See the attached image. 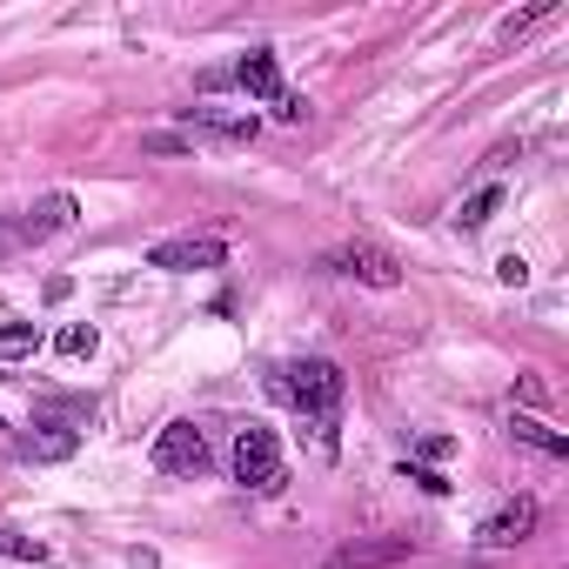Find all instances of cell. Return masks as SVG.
Listing matches in <instances>:
<instances>
[{"label": "cell", "instance_id": "cell-1", "mask_svg": "<svg viewBox=\"0 0 569 569\" xmlns=\"http://www.w3.org/2000/svg\"><path fill=\"white\" fill-rule=\"evenodd\" d=\"M274 396H281V402H296L302 416H316V422L329 429L336 409H342V369H336L329 356H309V362H296V369H281Z\"/></svg>", "mask_w": 569, "mask_h": 569}, {"label": "cell", "instance_id": "cell-2", "mask_svg": "<svg viewBox=\"0 0 569 569\" xmlns=\"http://www.w3.org/2000/svg\"><path fill=\"white\" fill-rule=\"evenodd\" d=\"M234 482L241 489H274L281 482V442H274V429H261V422H248V429H234Z\"/></svg>", "mask_w": 569, "mask_h": 569}, {"label": "cell", "instance_id": "cell-3", "mask_svg": "<svg viewBox=\"0 0 569 569\" xmlns=\"http://www.w3.org/2000/svg\"><path fill=\"white\" fill-rule=\"evenodd\" d=\"M74 228V194H41L34 208H21V214H8V234H14V254H28V248H41V241H54V234H68Z\"/></svg>", "mask_w": 569, "mask_h": 569}, {"label": "cell", "instance_id": "cell-4", "mask_svg": "<svg viewBox=\"0 0 569 569\" xmlns=\"http://www.w3.org/2000/svg\"><path fill=\"white\" fill-rule=\"evenodd\" d=\"M208 462H214V449H208V436L194 422H168L154 436V469L161 476H208Z\"/></svg>", "mask_w": 569, "mask_h": 569}, {"label": "cell", "instance_id": "cell-5", "mask_svg": "<svg viewBox=\"0 0 569 569\" xmlns=\"http://www.w3.org/2000/svg\"><path fill=\"white\" fill-rule=\"evenodd\" d=\"M329 268H336V274H349V281H369V289H396V281H402L396 254H389V248H376V241H349L342 254H329Z\"/></svg>", "mask_w": 569, "mask_h": 569}, {"label": "cell", "instance_id": "cell-6", "mask_svg": "<svg viewBox=\"0 0 569 569\" xmlns=\"http://www.w3.org/2000/svg\"><path fill=\"white\" fill-rule=\"evenodd\" d=\"M221 254H228L221 234H181V241H154V248H148V268L188 274V268H221Z\"/></svg>", "mask_w": 569, "mask_h": 569}, {"label": "cell", "instance_id": "cell-7", "mask_svg": "<svg viewBox=\"0 0 569 569\" xmlns=\"http://www.w3.org/2000/svg\"><path fill=\"white\" fill-rule=\"evenodd\" d=\"M529 529H536V502L516 496V502H502V509L476 529V542H482V549H509V542H529Z\"/></svg>", "mask_w": 569, "mask_h": 569}, {"label": "cell", "instance_id": "cell-8", "mask_svg": "<svg viewBox=\"0 0 569 569\" xmlns=\"http://www.w3.org/2000/svg\"><path fill=\"white\" fill-rule=\"evenodd\" d=\"M234 81H241V88H248L254 101H268V108H274L281 94H289V88H281V68H274V54H268V48H254V54H241V68H234Z\"/></svg>", "mask_w": 569, "mask_h": 569}, {"label": "cell", "instance_id": "cell-9", "mask_svg": "<svg viewBox=\"0 0 569 569\" xmlns=\"http://www.w3.org/2000/svg\"><path fill=\"white\" fill-rule=\"evenodd\" d=\"M509 436L529 442V449H542V456H569V436H556V429L536 422V416H509Z\"/></svg>", "mask_w": 569, "mask_h": 569}, {"label": "cell", "instance_id": "cell-10", "mask_svg": "<svg viewBox=\"0 0 569 569\" xmlns=\"http://www.w3.org/2000/svg\"><path fill=\"white\" fill-rule=\"evenodd\" d=\"M188 121L201 134H221V141H254V114H208V108H194Z\"/></svg>", "mask_w": 569, "mask_h": 569}, {"label": "cell", "instance_id": "cell-11", "mask_svg": "<svg viewBox=\"0 0 569 569\" xmlns=\"http://www.w3.org/2000/svg\"><path fill=\"white\" fill-rule=\"evenodd\" d=\"M21 456H34V462H54V456H74V429H61V436H28V442H21Z\"/></svg>", "mask_w": 569, "mask_h": 569}, {"label": "cell", "instance_id": "cell-12", "mask_svg": "<svg viewBox=\"0 0 569 569\" xmlns=\"http://www.w3.org/2000/svg\"><path fill=\"white\" fill-rule=\"evenodd\" d=\"M496 201H502V188H482L476 201H462V214H456V228H482V221L496 214Z\"/></svg>", "mask_w": 569, "mask_h": 569}, {"label": "cell", "instance_id": "cell-13", "mask_svg": "<svg viewBox=\"0 0 569 569\" xmlns=\"http://www.w3.org/2000/svg\"><path fill=\"white\" fill-rule=\"evenodd\" d=\"M54 349H61V356H94V329H88V322H68V329L54 336Z\"/></svg>", "mask_w": 569, "mask_h": 569}, {"label": "cell", "instance_id": "cell-14", "mask_svg": "<svg viewBox=\"0 0 569 569\" xmlns=\"http://www.w3.org/2000/svg\"><path fill=\"white\" fill-rule=\"evenodd\" d=\"M0 556H21V562H48V549L34 536H14V529H0Z\"/></svg>", "mask_w": 569, "mask_h": 569}, {"label": "cell", "instance_id": "cell-15", "mask_svg": "<svg viewBox=\"0 0 569 569\" xmlns=\"http://www.w3.org/2000/svg\"><path fill=\"white\" fill-rule=\"evenodd\" d=\"M496 274L509 281V289H522V281H529V261H522V254H502V261H496Z\"/></svg>", "mask_w": 569, "mask_h": 569}, {"label": "cell", "instance_id": "cell-16", "mask_svg": "<svg viewBox=\"0 0 569 569\" xmlns=\"http://www.w3.org/2000/svg\"><path fill=\"white\" fill-rule=\"evenodd\" d=\"M34 342V322H8V329H0V349H28Z\"/></svg>", "mask_w": 569, "mask_h": 569}]
</instances>
